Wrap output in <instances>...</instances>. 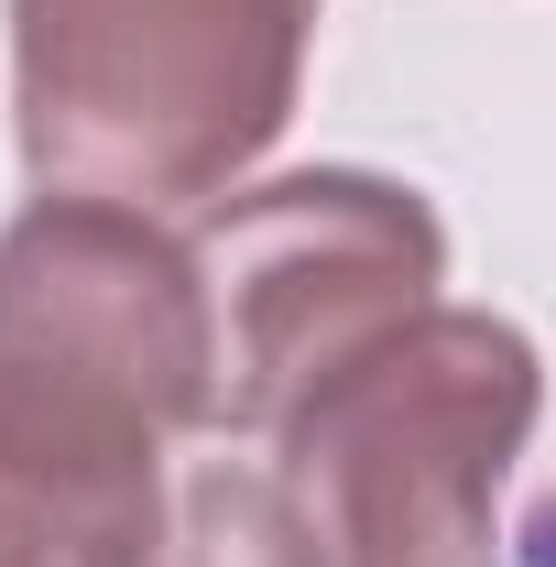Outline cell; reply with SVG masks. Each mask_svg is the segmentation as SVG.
I'll return each instance as SVG.
<instances>
[{
	"label": "cell",
	"instance_id": "obj_1",
	"mask_svg": "<svg viewBox=\"0 0 556 567\" xmlns=\"http://www.w3.org/2000/svg\"><path fill=\"white\" fill-rule=\"evenodd\" d=\"M218 415L197 251L110 197H33L0 229V513L55 567H153L164 447Z\"/></svg>",
	"mask_w": 556,
	"mask_h": 567
},
{
	"label": "cell",
	"instance_id": "obj_5",
	"mask_svg": "<svg viewBox=\"0 0 556 567\" xmlns=\"http://www.w3.org/2000/svg\"><path fill=\"white\" fill-rule=\"evenodd\" d=\"M153 567H328V546L306 535V513L284 502L274 470L208 458L175 481V524H164Z\"/></svg>",
	"mask_w": 556,
	"mask_h": 567
},
{
	"label": "cell",
	"instance_id": "obj_3",
	"mask_svg": "<svg viewBox=\"0 0 556 567\" xmlns=\"http://www.w3.org/2000/svg\"><path fill=\"white\" fill-rule=\"evenodd\" d=\"M546 360L491 306H415L274 425V481L328 567H491Z\"/></svg>",
	"mask_w": 556,
	"mask_h": 567
},
{
	"label": "cell",
	"instance_id": "obj_2",
	"mask_svg": "<svg viewBox=\"0 0 556 567\" xmlns=\"http://www.w3.org/2000/svg\"><path fill=\"white\" fill-rule=\"evenodd\" d=\"M317 0H11V132L44 197L218 208L295 121Z\"/></svg>",
	"mask_w": 556,
	"mask_h": 567
},
{
	"label": "cell",
	"instance_id": "obj_4",
	"mask_svg": "<svg viewBox=\"0 0 556 567\" xmlns=\"http://www.w3.org/2000/svg\"><path fill=\"white\" fill-rule=\"evenodd\" d=\"M197 284L218 328V436H274L349 350L404 328L447 284V229L393 175H284L197 218Z\"/></svg>",
	"mask_w": 556,
	"mask_h": 567
},
{
	"label": "cell",
	"instance_id": "obj_6",
	"mask_svg": "<svg viewBox=\"0 0 556 567\" xmlns=\"http://www.w3.org/2000/svg\"><path fill=\"white\" fill-rule=\"evenodd\" d=\"M0 567H55V546H33V535H22V524L0 513Z\"/></svg>",
	"mask_w": 556,
	"mask_h": 567
}]
</instances>
